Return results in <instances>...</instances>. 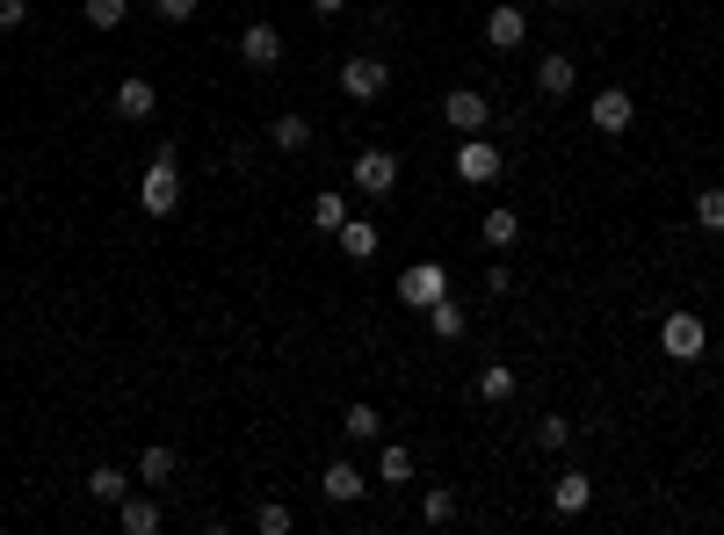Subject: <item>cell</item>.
<instances>
[{"mask_svg": "<svg viewBox=\"0 0 724 535\" xmlns=\"http://www.w3.org/2000/svg\"><path fill=\"white\" fill-rule=\"evenodd\" d=\"M174 203H182V153L160 145L153 167H145V181H139V210L145 218H174Z\"/></svg>", "mask_w": 724, "mask_h": 535, "instance_id": "1", "label": "cell"}, {"mask_svg": "<svg viewBox=\"0 0 724 535\" xmlns=\"http://www.w3.org/2000/svg\"><path fill=\"white\" fill-rule=\"evenodd\" d=\"M501 145L493 138H479V131H471L464 145H457V181H471V189H493V181H501Z\"/></svg>", "mask_w": 724, "mask_h": 535, "instance_id": "2", "label": "cell"}, {"mask_svg": "<svg viewBox=\"0 0 724 535\" xmlns=\"http://www.w3.org/2000/svg\"><path fill=\"white\" fill-rule=\"evenodd\" d=\"M659 347H667L673 363H695L710 347V326H703V311H667V326H659Z\"/></svg>", "mask_w": 724, "mask_h": 535, "instance_id": "3", "label": "cell"}, {"mask_svg": "<svg viewBox=\"0 0 724 535\" xmlns=\"http://www.w3.org/2000/svg\"><path fill=\"white\" fill-rule=\"evenodd\" d=\"M435 297H449V276H442V260H414V268H406V276H398V304L428 311Z\"/></svg>", "mask_w": 724, "mask_h": 535, "instance_id": "4", "label": "cell"}, {"mask_svg": "<svg viewBox=\"0 0 724 535\" xmlns=\"http://www.w3.org/2000/svg\"><path fill=\"white\" fill-rule=\"evenodd\" d=\"M586 116H594V131H602V138H623V131L638 123V102H630V87H602Z\"/></svg>", "mask_w": 724, "mask_h": 535, "instance_id": "5", "label": "cell"}, {"mask_svg": "<svg viewBox=\"0 0 724 535\" xmlns=\"http://www.w3.org/2000/svg\"><path fill=\"white\" fill-rule=\"evenodd\" d=\"M384 87H392V66H384V58H348V66H341V94H348V102H377Z\"/></svg>", "mask_w": 724, "mask_h": 535, "instance_id": "6", "label": "cell"}, {"mask_svg": "<svg viewBox=\"0 0 724 535\" xmlns=\"http://www.w3.org/2000/svg\"><path fill=\"white\" fill-rule=\"evenodd\" d=\"M485 116H493V102H485L479 87H449V94H442V123H449V131H464V138H471V131H485Z\"/></svg>", "mask_w": 724, "mask_h": 535, "instance_id": "7", "label": "cell"}, {"mask_svg": "<svg viewBox=\"0 0 724 535\" xmlns=\"http://www.w3.org/2000/svg\"><path fill=\"white\" fill-rule=\"evenodd\" d=\"M240 58L254 73H276L283 66V30H276V22H246V30H240Z\"/></svg>", "mask_w": 724, "mask_h": 535, "instance_id": "8", "label": "cell"}, {"mask_svg": "<svg viewBox=\"0 0 724 535\" xmlns=\"http://www.w3.org/2000/svg\"><path fill=\"white\" fill-rule=\"evenodd\" d=\"M355 189H362V196H392V189H398V159L384 153V145L355 153Z\"/></svg>", "mask_w": 724, "mask_h": 535, "instance_id": "9", "label": "cell"}, {"mask_svg": "<svg viewBox=\"0 0 724 535\" xmlns=\"http://www.w3.org/2000/svg\"><path fill=\"white\" fill-rule=\"evenodd\" d=\"M522 36H529V15H522V0H501V8L485 15V44H493V52H515Z\"/></svg>", "mask_w": 724, "mask_h": 535, "instance_id": "10", "label": "cell"}, {"mask_svg": "<svg viewBox=\"0 0 724 535\" xmlns=\"http://www.w3.org/2000/svg\"><path fill=\"white\" fill-rule=\"evenodd\" d=\"M109 102H117L123 123H145V116L160 109V87H153V80H117V94H109Z\"/></svg>", "mask_w": 724, "mask_h": 535, "instance_id": "11", "label": "cell"}, {"mask_svg": "<svg viewBox=\"0 0 724 535\" xmlns=\"http://www.w3.org/2000/svg\"><path fill=\"white\" fill-rule=\"evenodd\" d=\"M551 506H558V514H586V506H594V478H586V470H558Z\"/></svg>", "mask_w": 724, "mask_h": 535, "instance_id": "12", "label": "cell"}, {"mask_svg": "<svg viewBox=\"0 0 724 535\" xmlns=\"http://www.w3.org/2000/svg\"><path fill=\"white\" fill-rule=\"evenodd\" d=\"M362 484H370V478H362L355 464H327V478H319V492H327L333 506H355V500H362Z\"/></svg>", "mask_w": 724, "mask_h": 535, "instance_id": "13", "label": "cell"}, {"mask_svg": "<svg viewBox=\"0 0 724 535\" xmlns=\"http://www.w3.org/2000/svg\"><path fill=\"white\" fill-rule=\"evenodd\" d=\"M536 87H544L551 102H566L572 87H580V73H572V58H566V52H551V58H544V66H536Z\"/></svg>", "mask_w": 724, "mask_h": 535, "instance_id": "14", "label": "cell"}, {"mask_svg": "<svg viewBox=\"0 0 724 535\" xmlns=\"http://www.w3.org/2000/svg\"><path fill=\"white\" fill-rule=\"evenodd\" d=\"M87 492H95L102 506H117L123 492H131V470H123V464H95V470H87Z\"/></svg>", "mask_w": 724, "mask_h": 535, "instance_id": "15", "label": "cell"}, {"mask_svg": "<svg viewBox=\"0 0 724 535\" xmlns=\"http://www.w3.org/2000/svg\"><path fill=\"white\" fill-rule=\"evenodd\" d=\"M268 145H276V153H305V145H311V123L297 116V109H283V116L268 123Z\"/></svg>", "mask_w": 724, "mask_h": 535, "instance_id": "16", "label": "cell"}, {"mask_svg": "<svg viewBox=\"0 0 724 535\" xmlns=\"http://www.w3.org/2000/svg\"><path fill=\"white\" fill-rule=\"evenodd\" d=\"M117 521H123V535H160V506L153 500H131V492L117 500Z\"/></svg>", "mask_w": 724, "mask_h": 535, "instance_id": "17", "label": "cell"}, {"mask_svg": "<svg viewBox=\"0 0 724 535\" xmlns=\"http://www.w3.org/2000/svg\"><path fill=\"white\" fill-rule=\"evenodd\" d=\"M479 239H485V246H493V254H507V246H515V239H522V218H515V210H485V225H479Z\"/></svg>", "mask_w": 724, "mask_h": 535, "instance_id": "18", "label": "cell"}, {"mask_svg": "<svg viewBox=\"0 0 724 535\" xmlns=\"http://www.w3.org/2000/svg\"><path fill=\"white\" fill-rule=\"evenodd\" d=\"M341 434H348V442H377V434H384L377 405H370V398H355V405L341 413Z\"/></svg>", "mask_w": 724, "mask_h": 535, "instance_id": "19", "label": "cell"}, {"mask_svg": "<svg viewBox=\"0 0 724 535\" xmlns=\"http://www.w3.org/2000/svg\"><path fill=\"white\" fill-rule=\"evenodd\" d=\"M333 239H341V254H348V260H370V254H377V225H370V218H348Z\"/></svg>", "mask_w": 724, "mask_h": 535, "instance_id": "20", "label": "cell"}, {"mask_svg": "<svg viewBox=\"0 0 724 535\" xmlns=\"http://www.w3.org/2000/svg\"><path fill=\"white\" fill-rule=\"evenodd\" d=\"M420 521H428V528H449V521H457V492H449V484H428V492H420Z\"/></svg>", "mask_w": 724, "mask_h": 535, "instance_id": "21", "label": "cell"}, {"mask_svg": "<svg viewBox=\"0 0 724 535\" xmlns=\"http://www.w3.org/2000/svg\"><path fill=\"white\" fill-rule=\"evenodd\" d=\"M479 398H485V405H507V398H515V369H507V363H485L479 369Z\"/></svg>", "mask_w": 724, "mask_h": 535, "instance_id": "22", "label": "cell"}, {"mask_svg": "<svg viewBox=\"0 0 724 535\" xmlns=\"http://www.w3.org/2000/svg\"><path fill=\"white\" fill-rule=\"evenodd\" d=\"M377 478L406 484V478H414V449H406V442H384V449H377Z\"/></svg>", "mask_w": 724, "mask_h": 535, "instance_id": "23", "label": "cell"}, {"mask_svg": "<svg viewBox=\"0 0 724 535\" xmlns=\"http://www.w3.org/2000/svg\"><path fill=\"white\" fill-rule=\"evenodd\" d=\"M428 326H435V341H457V333H464V304H457V297H435Z\"/></svg>", "mask_w": 724, "mask_h": 535, "instance_id": "24", "label": "cell"}, {"mask_svg": "<svg viewBox=\"0 0 724 535\" xmlns=\"http://www.w3.org/2000/svg\"><path fill=\"white\" fill-rule=\"evenodd\" d=\"M80 15H87V30H123V15H131V0H87Z\"/></svg>", "mask_w": 724, "mask_h": 535, "instance_id": "25", "label": "cell"}, {"mask_svg": "<svg viewBox=\"0 0 724 535\" xmlns=\"http://www.w3.org/2000/svg\"><path fill=\"white\" fill-rule=\"evenodd\" d=\"M311 225H319V232H341L348 225V196H311Z\"/></svg>", "mask_w": 724, "mask_h": 535, "instance_id": "26", "label": "cell"}, {"mask_svg": "<svg viewBox=\"0 0 724 535\" xmlns=\"http://www.w3.org/2000/svg\"><path fill=\"white\" fill-rule=\"evenodd\" d=\"M174 478V449H145L139 456V484H167Z\"/></svg>", "mask_w": 724, "mask_h": 535, "instance_id": "27", "label": "cell"}, {"mask_svg": "<svg viewBox=\"0 0 724 535\" xmlns=\"http://www.w3.org/2000/svg\"><path fill=\"white\" fill-rule=\"evenodd\" d=\"M695 225H703V232H724V189H703V196H695Z\"/></svg>", "mask_w": 724, "mask_h": 535, "instance_id": "28", "label": "cell"}, {"mask_svg": "<svg viewBox=\"0 0 724 535\" xmlns=\"http://www.w3.org/2000/svg\"><path fill=\"white\" fill-rule=\"evenodd\" d=\"M566 442H572V420H558V413L536 420V449H566Z\"/></svg>", "mask_w": 724, "mask_h": 535, "instance_id": "29", "label": "cell"}, {"mask_svg": "<svg viewBox=\"0 0 724 535\" xmlns=\"http://www.w3.org/2000/svg\"><path fill=\"white\" fill-rule=\"evenodd\" d=\"M254 528H261V535H290V506H283V500H268V506L254 514Z\"/></svg>", "mask_w": 724, "mask_h": 535, "instance_id": "30", "label": "cell"}, {"mask_svg": "<svg viewBox=\"0 0 724 535\" xmlns=\"http://www.w3.org/2000/svg\"><path fill=\"white\" fill-rule=\"evenodd\" d=\"M22 22H30V0H0V30L15 36V30H22Z\"/></svg>", "mask_w": 724, "mask_h": 535, "instance_id": "31", "label": "cell"}, {"mask_svg": "<svg viewBox=\"0 0 724 535\" xmlns=\"http://www.w3.org/2000/svg\"><path fill=\"white\" fill-rule=\"evenodd\" d=\"M153 15H160V22H189L196 0H153Z\"/></svg>", "mask_w": 724, "mask_h": 535, "instance_id": "32", "label": "cell"}, {"mask_svg": "<svg viewBox=\"0 0 724 535\" xmlns=\"http://www.w3.org/2000/svg\"><path fill=\"white\" fill-rule=\"evenodd\" d=\"M341 8H348V0H311V15H327V22L341 15Z\"/></svg>", "mask_w": 724, "mask_h": 535, "instance_id": "33", "label": "cell"}, {"mask_svg": "<svg viewBox=\"0 0 724 535\" xmlns=\"http://www.w3.org/2000/svg\"><path fill=\"white\" fill-rule=\"evenodd\" d=\"M551 8H572V0H551Z\"/></svg>", "mask_w": 724, "mask_h": 535, "instance_id": "34", "label": "cell"}]
</instances>
